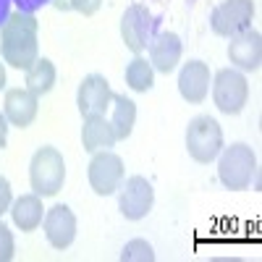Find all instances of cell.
I'll use <instances>...</instances> for the list:
<instances>
[{
  "label": "cell",
  "mask_w": 262,
  "mask_h": 262,
  "mask_svg": "<svg viewBox=\"0 0 262 262\" xmlns=\"http://www.w3.org/2000/svg\"><path fill=\"white\" fill-rule=\"evenodd\" d=\"M155 29L158 18L142 3H131L121 16V39L134 55H142L149 48V42L155 39Z\"/></svg>",
  "instance_id": "cell-6"
},
{
  "label": "cell",
  "mask_w": 262,
  "mask_h": 262,
  "mask_svg": "<svg viewBox=\"0 0 262 262\" xmlns=\"http://www.w3.org/2000/svg\"><path fill=\"white\" fill-rule=\"evenodd\" d=\"M121 262H155V252L144 238H131L121 252Z\"/></svg>",
  "instance_id": "cell-21"
},
{
  "label": "cell",
  "mask_w": 262,
  "mask_h": 262,
  "mask_svg": "<svg viewBox=\"0 0 262 262\" xmlns=\"http://www.w3.org/2000/svg\"><path fill=\"white\" fill-rule=\"evenodd\" d=\"M53 6L58 11H71V0H53Z\"/></svg>",
  "instance_id": "cell-28"
},
{
  "label": "cell",
  "mask_w": 262,
  "mask_h": 262,
  "mask_svg": "<svg viewBox=\"0 0 262 262\" xmlns=\"http://www.w3.org/2000/svg\"><path fill=\"white\" fill-rule=\"evenodd\" d=\"M111 107H113L111 126L116 131V139L123 142V139L131 137V131H134V123H137V102L128 100L126 95H113L111 97Z\"/></svg>",
  "instance_id": "cell-18"
},
{
  "label": "cell",
  "mask_w": 262,
  "mask_h": 262,
  "mask_svg": "<svg viewBox=\"0 0 262 262\" xmlns=\"http://www.w3.org/2000/svg\"><path fill=\"white\" fill-rule=\"evenodd\" d=\"M252 21H254V0H223L210 13L212 32L226 39L249 29Z\"/></svg>",
  "instance_id": "cell-7"
},
{
  "label": "cell",
  "mask_w": 262,
  "mask_h": 262,
  "mask_svg": "<svg viewBox=\"0 0 262 262\" xmlns=\"http://www.w3.org/2000/svg\"><path fill=\"white\" fill-rule=\"evenodd\" d=\"M126 84L134 92H149L152 84H155V69H152V63L147 58L137 55L126 66Z\"/></svg>",
  "instance_id": "cell-20"
},
{
  "label": "cell",
  "mask_w": 262,
  "mask_h": 262,
  "mask_svg": "<svg viewBox=\"0 0 262 262\" xmlns=\"http://www.w3.org/2000/svg\"><path fill=\"white\" fill-rule=\"evenodd\" d=\"M0 90H6V66L0 63Z\"/></svg>",
  "instance_id": "cell-29"
},
{
  "label": "cell",
  "mask_w": 262,
  "mask_h": 262,
  "mask_svg": "<svg viewBox=\"0 0 262 262\" xmlns=\"http://www.w3.org/2000/svg\"><path fill=\"white\" fill-rule=\"evenodd\" d=\"M223 149V128L212 116H196L186 126V152L196 163H212Z\"/></svg>",
  "instance_id": "cell-4"
},
{
  "label": "cell",
  "mask_w": 262,
  "mask_h": 262,
  "mask_svg": "<svg viewBox=\"0 0 262 262\" xmlns=\"http://www.w3.org/2000/svg\"><path fill=\"white\" fill-rule=\"evenodd\" d=\"M66 181V163L55 147H39L29 163V184L32 191L45 196H55Z\"/></svg>",
  "instance_id": "cell-3"
},
{
  "label": "cell",
  "mask_w": 262,
  "mask_h": 262,
  "mask_svg": "<svg viewBox=\"0 0 262 262\" xmlns=\"http://www.w3.org/2000/svg\"><path fill=\"white\" fill-rule=\"evenodd\" d=\"M116 131L105 116H84V126H81V144L86 152H102L111 149L116 144Z\"/></svg>",
  "instance_id": "cell-16"
},
{
  "label": "cell",
  "mask_w": 262,
  "mask_h": 262,
  "mask_svg": "<svg viewBox=\"0 0 262 262\" xmlns=\"http://www.w3.org/2000/svg\"><path fill=\"white\" fill-rule=\"evenodd\" d=\"M228 60L238 71H259L262 63V34L257 29H244L231 37L228 42Z\"/></svg>",
  "instance_id": "cell-11"
},
{
  "label": "cell",
  "mask_w": 262,
  "mask_h": 262,
  "mask_svg": "<svg viewBox=\"0 0 262 262\" xmlns=\"http://www.w3.org/2000/svg\"><path fill=\"white\" fill-rule=\"evenodd\" d=\"M11 3H13V0H0V27H3L6 18L11 16Z\"/></svg>",
  "instance_id": "cell-27"
},
{
  "label": "cell",
  "mask_w": 262,
  "mask_h": 262,
  "mask_svg": "<svg viewBox=\"0 0 262 262\" xmlns=\"http://www.w3.org/2000/svg\"><path fill=\"white\" fill-rule=\"evenodd\" d=\"M11 217L16 228H21L24 233L37 231L42 226V217H45V207H42V196L39 194H21L16 202H11Z\"/></svg>",
  "instance_id": "cell-17"
},
{
  "label": "cell",
  "mask_w": 262,
  "mask_h": 262,
  "mask_svg": "<svg viewBox=\"0 0 262 262\" xmlns=\"http://www.w3.org/2000/svg\"><path fill=\"white\" fill-rule=\"evenodd\" d=\"M13 3L18 6V11H21V13H34V11H39L42 6L53 3V0H13Z\"/></svg>",
  "instance_id": "cell-25"
},
{
  "label": "cell",
  "mask_w": 262,
  "mask_h": 262,
  "mask_svg": "<svg viewBox=\"0 0 262 262\" xmlns=\"http://www.w3.org/2000/svg\"><path fill=\"white\" fill-rule=\"evenodd\" d=\"M42 228L53 249H69L76 238V215L69 205H53L50 210H45Z\"/></svg>",
  "instance_id": "cell-10"
},
{
  "label": "cell",
  "mask_w": 262,
  "mask_h": 262,
  "mask_svg": "<svg viewBox=\"0 0 262 262\" xmlns=\"http://www.w3.org/2000/svg\"><path fill=\"white\" fill-rule=\"evenodd\" d=\"M55 79H58L55 63L50 58H37L32 63V69L27 71V90L32 95H37V97H45V95L53 92Z\"/></svg>",
  "instance_id": "cell-19"
},
{
  "label": "cell",
  "mask_w": 262,
  "mask_h": 262,
  "mask_svg": "<svg viewBox=\"0 0 262 262\" xmlns=\"http://www.w3.org/2000/svg\"><path fill=\"white\" fill-rule=\"evenodd\" d=\"M37 111H39V97L32 95L27 86H13V90L6 92V100H3V116L8 118L11 126L16 128H27L34 123L37 118Z\"/></svg>",
  "instance_id": "cell-14"
},
{
  "label": "cell",
  "mask_w": 262,
  "mask_h": 262,
  "mask_svg": "<svg viewBox=\"0 0 262 262\" xmlns=\"http://www.w3.org/2000/svg\"><path fill=\"white\" fill-rule=\"evenodd\" d=\"M155 205V189L144 176H128L118 186V210L126 221H142Z\"/></svg>",
  "instance_id": "cell-9"
},
{
  "label": "cell",
  "mask_w": 262,
  "mask_h": 262,
  "mask_svg": "<svg viewBox=\"0 0 262 262\" xmlns=\"http://www.w3.org/2000/svg\"><path fill=\"white\" fill-rule=\"evenodd\" d=\"M11 202H13V191H11V181L6 176H0V217L3 212L11 210Z\"/></svg>",
  "instance_id": "cell-24"
},
{
  "label": "cell",
  "mask_w": 262,
  "mask_h": 262,
  "mask_svg": "<svg viewBox=\"0 0 262 262\" xmlns=\"http://www.w3.org/2000/svg\"><path fill=\"white\" fill-rule=\"evenodd\" d=\"M111 97H113V90L105 76H100V74L84 76L79 84V92H76V105H79L81 118L84 116H105V111L111 107Z\"/></svg>",
  "instance_id": "cell-12"
},
{
  "label": "cell",
  "mask_w": 262,
  "mask_h": 262,
  "mask_svg": "<svg viewBox=\"0 0 262 262\" xmlns=\"http://www.w3.org/2000/svg\"><path fill=\"white\" fill-rule=\"evenodd\" d=\"M8 128H11V123H8V118L0 113V149L6 147V142H8Z\"/></svg>",
  "instance_id": "cell-26"
},
{
  "label": "cell",
  "mask_w": 262,
  "mask_h": 262,
  "mask_svg": "<svg viewBox=\"0 0 262 262\" xmlns=\"http://www.w3.org/2000/svg\"><path fill=\"white\" fill-rule=\"evenodd\" d=\"M179 92L189 105H200L210 92V66L205 60H186L179 71Z\"/></svg>",
  "instance_id": "cell-13"
},
{
  "label": "cell",
  "mask_w": 262,
  "mask_h": 262,
  "mask_svg": "<svg viewBox=\"0 0 262 262\" xmlns=\"http://www.w3.org/2000/svg\"><path fill=\"white\" fill-rule=\"evenodd\" d=\"M102 6V0H71V11L81 13V16H95Z\"/></svg>",
  "instance_id": "cell-23"
},
{
  "label": "cell",
  "mask_w": 262,
  "mask_h": 262,
  "mask_svg": "<svg viewBox=\"0 0 262 262\" xmlns=\"http://www.w3.org/2000/svg\"><path fill=\"white\" fill-rule=\"evenodd\" d=\"M249 100V81L238 69H221L212 79V102L221 113L236 116Z\"/></svg>",
  "instance_id": "cell-5"
},
{
  "label": "cell",
  "mask_w": 262,
  "mask_h": 262,
  "mask_svg": "<svg viewBox=\"0 0 262 262\" xmlns=\"http://www.w3.org/2000/svg\"><path fill=\"white\" fill-rule=\"evenodd\" d=\"M181 53H184V45H181V37L176 32H160V34H155V39L149 42V63H152V69L165 74V76L176 71V66L181 63Z\"/></svg>",
  "instance_id": "cell-15"
},
{
  "label": "cell",
  "mask_w": 262,
  "mask_h": 262,
  "mask_svg": "<svg viewBox=\"0 0 262 262\" xmlns=\"http://www.w3.org/2000/svg\"><path fill=\"white\" fill-rule=\"evenodd\" d=\"M126 176V168H123V160L111 149H102V152H95L92 160H90V168H86V179H90V186L97 196H107V194H116L121 181Z\"/></svg>",
  "instance_id": "cell-8"
},
{
  "label": "cell",
  "mask_w": 262,
  "mask_h": 262,
  "mask_svg": "<svg viewBox=\"0 0 262 262\" xmlns=\"http://www.w3.org/2000/svg\"><path fill=\"white\" fill-rule=\"evenodd\" d=\"M39 21L34 13H21L13 11L6 24L0 27V58L11 69L29 71L32 63L39 58Z\"/></svg>",
  "instance_id": "cell-1"
},
{
  "label": "cell",
  "mask_w": 262,
  "mask_h": 262,
  "mask_svg": "<svg viewBox=\"0 0 262 262\" xmlns=\"http://www.w3.org/2000/svg\"><path fill=\"white\" fill-rule=\"evenodd\" d=\"M217 160V179L231 191H244L252 186V179L257 173V155L244 142H233L231 147H223Z\"/></svg>",
  "instance_id": "cell-2"
},
{
  "label": "cell",
  "mask_w": 262,
  "mask_h": 262,
  "mask_svg": "<svg viewBox=\"0 0 262 262\" xmlns=\"http://www.w3.org/2000/svg\"><path fill=\"white\" fill-rule=\"evenodd\" d=\"M16 254V244H13V233L11 228L0 221V262H11Z\"/></svg>",
  "instance_id": "cell-22"
}]
</instances>
